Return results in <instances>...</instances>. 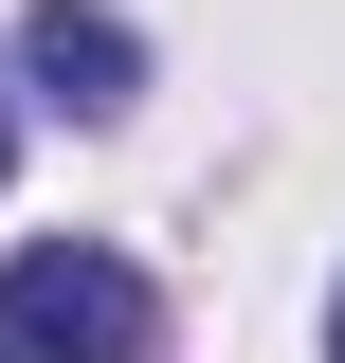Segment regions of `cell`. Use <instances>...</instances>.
Masks as SVG:
<instances>
[{"label": "cell", "instance_id": "4", "mask_svg": "<svg viewBox=\"0 0 345 363\" xmlns=\"http://www.w3.org/2000/svg\"><path fill=\"white\" fill-rule=\"evenodd\" d=\"M0 145H18V109H0Z\"/></svg>", "mask_w": 345, "mask_h": 363}, {"label": "cell", "instance_id": "1", "mask_svg": "<svg viewBox=\"0 0 345 363\" xmlns=\"http://www.w3.org/2000/svg\"><path fill=\"white\" fill-rule=\"evenodd\" d=\"M0 363H146V272L55 236V255L0 272Z\"/></svg>", "mask_w": 345, "mask_h": 363}, {"label": "cell", "instance_id": "2", "mask_svg": "<svg viewBox=\"0 0 345 363\" xmlns=\"http://www.w3.org/2000/svg\"><path fill=\"white\" fill-rule=\"evenodd\" d=\"M18 73H37V109H73V128H109V109L146 91V37L109 18V0H37V18H18Z\"/></svg>", "mask_w": 345, "mask_h": 363}, {"label": "cell", "instance_id": "3", "mask_svg": "<svg viewBox=\"0 0 345 363\" xmlns=\"http://www.w3.org/2000/svg\"><path fill=\"white\" fill-rule=\"evenodd\" d=\"M327 345H345V291H327Z\"/></svg>", "mask_w": 345, "mask_h": 363}]
</instances>
